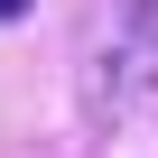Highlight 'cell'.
I'll return each mask as SVG.
<instances>
[{
	"mask_svg": "<svg viewBox=\"0 0 158 158\" xmlns=\"http://www.w3.org/2000/svg\"><path fill=\"white\" fill-rule=\"evenodd\" d=\"M0 19H28V0H0Z\"/></svg>",
	"mask_w": 158,
	"mask_h": 158,
	"instance_id": "1",
	"label": "cell"
}]
</instances>
